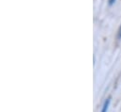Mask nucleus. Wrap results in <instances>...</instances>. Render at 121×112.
<instances>
[{"mask_svg": "<svg viewBox=\"0 0 121 112\" xmlns=\"http://www.w3.org/2000/svg\"><path fill=\"white\" fill-rule=\"evenodd\" d=\"M109 104H110V99H107V100L105 101L103 107H102V110H101V112L107 111V108H108V107H109Z\"/></svg>", "mask_w": 121, "mask_h": 112, "instance_id": "f257e3e1", "label": "nucleus"}, {"mask_svg": "<svg viewBox=\"0 0 121 112\" xmlns=\"http://www.w3.org/2000/svg\"><path fill=\"white\" fill-rule=\"evenodd\" d=\"M117 38H118V39H121V26H120V28H119V29H118V34H117Z\"/></svg>", "mask_w": 121, "mask_h": 112, "instance_id": "f03ea898", "label": "nucleus"}]
</instances>
